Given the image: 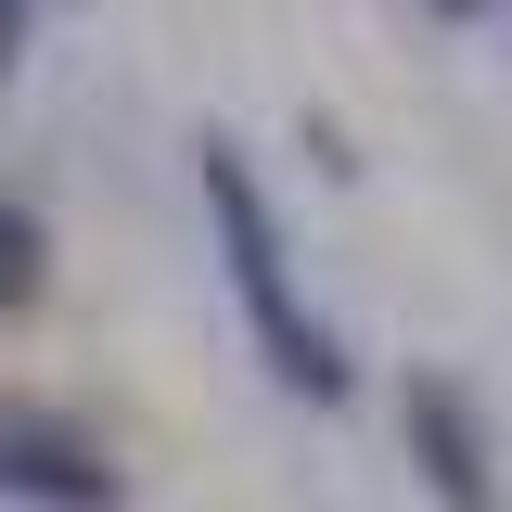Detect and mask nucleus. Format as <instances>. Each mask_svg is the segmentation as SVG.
Listing matches in <instances>:
<instances>
[{
    "mask_svg": "<svg viewBox=\"0 0 512 512\" xmlns=\"http://www.w3.org/2000/svg\"><path fill=\"white\" fill-rule=\"evenodd\" d=\"M423 13H436V26H474V13H487V0H423Z\"/></svg>",
    "mask_w": 512,
    "mask_h": 512,
    "instance_id": "obj_6",
    "label": "nucleus"
},
{
    "mask_svg": "<svg viewBox=\"0 0 512 512\" xmlns=\"http://www.w3.org/2000/svg\"><path fill=\"white\" fill-rule=\"evenodd\" d=\"M384 410H397V461H410V487H423L436 512H512L500 423H487V397L448 372V359H397Z\"/></svg>",
    "mask_w": 512,
    "mask_h": 512,
    "instance_id": "obj_2",
    "label": "nucleus"
},
{
    "mask_svg": "<svg viewBox=\"0 0 512 512\" xmlns=\"http://www.w3.org/2000/svg\"><path fill=\"white\" fill-rule=\"evenodd\" d=\"M26 39H39V0H0V90L26 77Z\"/></svg>",
    "mask_w": 512,
    "mask_h": 512,
    "instance_id": "obj_5",
    "label": "nucleus"
},
{
    "mask_svg": "<svg viewBox=\"0 0 512 512\" xmlns=\"http://www.w3.org/2000/svg\"><path fill=\"white\" fill-rule=\"evenodd\" d=\"M52 308V218L0 180V320H39Z\"/></svg>",
    "mask_w": 512,
    "mask_h": 512,
    "instance_id": "obj_4",
    "label": "nucleus"
},
{
    "mask_svg": "<svg viewBox=\"0 0 512 512\" xmlns=\"http://www.w3.org/2000/svg\"><path fill=\"white\" fill-rule=\"evenodd\" d=\"M192 205H205V244H218V282H231V308H244V346L256 372L282 384L295 410H359V359H346V333L320 320V295L295 282V244H282V205L256 180V154L231 128H192Z\"/></svg>",
    "mask_w": 512,
    "mask_h": 512,
    "instance_id": "obj_1",
    "label": "nucleus"
},
{
    "mask_svg": "<svg viewBox=\"0 0 512 512\" xmlns=\"http://www.w3.org/2000/svg\"><path fill=\"white\" fill-rule=\"evenodd\" d=\"M128 500H141V474L90 410L0 384V512H128Z\"/></svg>",
    "mask_w": 512,
    "mask_h": 512,
    "instance_id": "obj_3",
    "label": "nucleus"
},
{
    "mask_svg": "<svg viewBox=\"0 0 512 512\" xmlns=\"http://www.w3.org/2000/svg\"><path fill=\"white\" fill-rule=\"evenodd\" d=\"M39 13H77V0H39Z\"/></svg>",
    "mask_w": 512,
    "mask_h": 512,
    "instance_id": "obj_7",
    "label": "nucleus"
}]
</instances>
